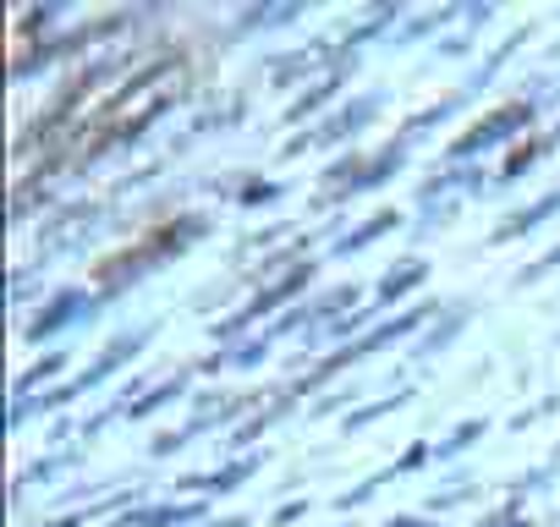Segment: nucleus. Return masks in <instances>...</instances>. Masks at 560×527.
I'll use <instances>...</instances> for the list:
<instances>
[]
</instances>
